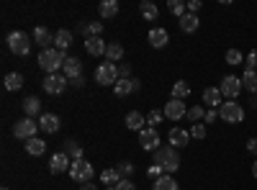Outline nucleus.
Instances as JSON below:
<instances>
[{"mask_svg": "<svg viewBox=\"0 0 257 190\" xmlns=\"http://www.w3.org/2000/svg\"><path fill=\"white\" fill-rule=\"evenodd\" d=\"M155 164L160 167V170L165 175H173L180 170V154L175 146H160V149L155 152Z\"/></svg>", "mask_w": 257, "mask_h": 190, "instance_id": "1", "label": "nucleus"}, {"mask_svg": "<svg viewBox=\"0 0 257 190\" xmlns=\"http://www.w3.org/2000/svg\"><path fill=\"white\" fill-rule=\"evenodd\" d=\"M64 62H67V54L54 49V47L52 49H41V54H39V67L44 70L47 75H57V70L64 67Z\"/></svg>", "mask_w": 257, "mask_h": 190, "instance_id": "2", "label": "nucleus"}, {"mask_svg": "<svg viewBox=\"0 0 257 190\" xmlns=\"http://www.w3.org/2000/svg\"><path fill=\"white\" fill-rule=\"evenodd\" d=\"M219 118L226 121V123H242L244 121V108L242 103H234V100H226L219 105Z\"/></svg>", "mask_w": 257, "mask_h": 190, "instance_id": "3", "label": "nucleus"}, {"mask_svg": "<svg viewBox=\"0 0 257 190\" xmlns=\"http://www.w3.org/2000/svg\"><path fill=\"white\" fill-rule=\"evenodd\" d=\"M8 49L18 57H26L31 52V39L24 31H11L8 34Z\"/></svg>", "mask_w": 257, "mask_h": 190, "instance_id": "4", "label": "nucleus"}, {"mask_svg": "<svg viewBox=\"0 0 257 190\" xmlns=\"http://www.w3.org/2000/svg\"><path fill=\"white\" fill-rule=\"evenodd\" d=\"M95 82L98 85H116L118 82V67L113 62H103L95 67Z\"/></svg>", "mask_w": 257, "mask_h": 190, "instance_id": "5", "label": "nucleus"}, {"mask_svg": "<svg viewBox=\"0 0 257 190\" xmlns=\"http://www.w3.org/2000/svg\"><path fill=\"white\" fill-rule=\"evenodd\" d=\"M36 129H39V123L34 121V118H21V121H16V126H13V136L16 139H24V141H29V139H34L36 136Z\"/></svg>", "mask_w": 257, "mask_h": 190, "instance_id": "6", "label": "nucleus"}, {"mask_svg": "<svg viewBox=\"0 0 257 190\" xmlns=\"http://www.w3.org/2000/svg\"><path fill=\"white\" fill-rule=\"evenodd\" d=\"M70 177H72L75 182H90V180H93V164H90L88 159H77V162H72V167H70Z\"/></svg>", "mask_w": 257, "mask_h": 190, "instance_id": "7", "label": "nucleus"}, {"mask_svg": "<svg viewBox=\"0 0 257 190\" xmlns=\"http://www.w3.org/2000/svg\"><path fill=\"white\" fill-rule=\"evenodd\" d=\"M70 85V80L64 77V75H47L44 77V82H41V88H44V93H49V95H59V93H64V88Z\"/></svg>", "mask_w": 257, "mask_h": 190, "instance_id": "8", "label": "nucleus"}, {"mask_svg": "<svg viewBox=\"0 0 257 190\" xmlns=\"http://www.w3.org/2000/svg\"><path fill=\"white\" fill-rule=\"evenodd\" d=\"M221 95L224 98H229V100H234L239 93H242V77H237V75H226V77H221Z\"/></svg>", "mask_w": 257, "mask_h": 190, "instance_id": "9", "label": "nucleus"}, {"mask_svg": "<svg viewBox=\"0 0 257 190\" xmlns=\"http://www.w3.org/2000/svg\"><path fill=\"white\" fill-rule=\"evenodd\" d=\"M139 144L147 152H157L160 149V131L152 129V126H147L144 131H139Z\"/></svg>", "mask_w": 257, "mask_h": 190, "instance_id": "10", "label": "nucleus"}, {"mask_svg": "<svg viewBox=\"0 0 257 190\" xmlns=\"http://www.w3.org/2000/svg\"><path fill=\"white\" fill-rule=\"evenodd\" d=\"M70 167H72V159L64 154V152H57L52 159H49V172L52 175H62V172H70Z\"/></svg>", "mask_w": 257, "mask_h": 190, "instance_id": "11", "label": "nucleus"}, {"mask_svg": "<svg viewBox=\"0 0 257 190\" xmlns=\"http://www.w3.org/2000/svg\"><path fill=\"white\" fill-rule=\"evenodd\" d=\"M165 118H170V121H180V118H185L188 116V108H185V103L183 100H170V103H165Z\"/></svg>", "mask_w": 257, "mask_h": 190, "instance_id": "12", "label": "nucleus"}, {"mask_svg": "<svg viewBox=\"0 0 257 190\" xmlns=\"http://www.w3.org/2000/svg\"><path fill=\"white\" fill-rule=\"evenodd\" d=\"M142 90V82L139 80H118L116 85H113V93L118 95V98H126V95H132V93H139Z\"/></svg>", "mask_w": 257, "mask_h": 190, "instance_id": "13", "label": "nucleus"}, {"mask_svg": "<svg viewBox=\"0 0 257 190\" xmlns=\"http://www.w3.org/2000/svg\"><path fill=\"white\" fill-rule=\"evenodd\" d=\"M39 129L44 134H57L59 131V118L54 113H41L39 116Z\"/></svg>", "mask_w": 257, "mask_h": 190, "instance_id": "14", "label": "nucleus"}, {"mask_svg": "<svg viewBox=\"0 0 257 190\" xmlns=\"http://www.w3.org/2000/svg\"><path fill=\"white\" fill-rule=\"evenodd\" d=\"M62 72H64V77H67V80L82 77V62H80L77 57H67V62H64Z\"/></svg>", "mask_w": 257, "mask_h": 190, "instance_id": "15", "label": "nucleus"}, {"mask_svg": "<svg viewBox=\"0 0 257 190\" xmlns=\"http://www.w3.org/2000/svg\"><path fill=\"white\" fill-rule=\"evenodd\" d=\"M34 41H36L41 49H52V44H54V34H52L49 29H44V26H39V29H34Z\"/></svg>", "mask_w": 257, "mask_h": 190, "instance_id": "16", "label": "nucleus"}, {"mask_svg": "<svg viewBox=\"0 0 257 190\" xmlns=\"http://www.w3.org/2000/svg\"><path fill=\"white\" fill-rule=\"evenodd\" d=\"M167 139H170V146H175V149L180 146V149H183V146H188V141H190V131H185V129H180V126H175V129L170 131Z\"/></svg>", "mask_w": 257, "mask_h": 190, "instance_id": "17", "label": "nucleus"}, {"mask_svg": "<svg viewBox=\"0 0 257 190\" xmlns=\"http://www.w3.org/2000/svg\"><path fill=\"white\" fill-rule=\"evenodd\" d=\"M126 126L132 131H144L147 129V116H142L139 111H128L126 113Z\"/></svg>", "mask_w": 257, "mask_h": 190, "instance_id": "18", "label": "nucleus"}, {"mask_svg": "<svg viewBox=\"0 0 257 190\" xmlns=\"http://www.w3.org/2000/svg\"><path fill=\"white\" fill-rule=\"evenodd\" d=\"M149 44H152L155 49H165L170 44V34L165 29H152L149 31Z\"/></svg>", "mask_w": 257, "mask_h": 190, "instance_id": "19", "label": "nucleus"}, {"mask_svg": "<svg viewBox=\"0 0 257 190\" xmlns=\"http://www.w3.org/2000/svg\"><path fill=\"white\" fill-rule=\"evenodd\" d=\"M178 26H180V31H183V34H196V31H198V26H201V21H198V16L185 13V16L178 21Z\"/></svg>", "mask_w": 257, "mask_h": 190, "instance_id": "20", "label": "nucleus"}, {"mask_svg": "<svg viewBox=\"0 0 257 190\" xmlns=\"http://www.w3.org/2000/svg\"><path fill=\"white\" fill-rule=\"evenodd\" d=\"M77 31L85 36V41H88V39H95V36H100V34H103V24H100V21H90V24H80V26H77Z\"/></svg>", "mask_w": 257, "mask_h": 190, "instance_id": "21", "label": "nucleus"}, {"mask_svg": "<svg viewBox=\"0 0 257 190\" xmlns=\"http://www.w3.org/2000/svg\"><path fill=\"white\" fill-rule=\"evenodd\" d=\"M85 49H88V54H93V57H105V49H108V44H105L100 36H95V39L85 41Z\"/></svg>", "mask_w": 257, "mask_h": 190, "instance_id": "22", "label": "nucleus"}, {"mask_svg": "<svg viewBox=\"0 0 257 190\" xmlns=\"http://www.w3.org/2000/svg\"><path fill=\"white\" fill-rule=\"evenodd\" d=\"M72 44V31H67V29H59L57 34H54V49H59V52H67V47Z\"/></svg>", "mask_w": 257, "mask_h": 190, "instance_id": "23", "label": "nucleus"}, {"mask_svg": "<svg viewBox=\"0 0 257 190\" xmlns=\"http://www.w3.org/2000/svg\"><path fill=\"white\" fill-rule=\"evenodd\" d=\"M98 13H100V18H116L118 16V0H103V3L98 6Z\"/></svg>", "mask_w": 257, "mask_h": 190, "instance_id": "24", "label": "nucleus"}, {"mask_svg": "<svg viewBox=\"0 0 257 190\" xmlns=\"http://www.w3.org/2000/svg\"><path fill=\"white\" fill-rule=\"evenodd\" d=\"M139 13H142V18H144V21H157L160 8L152 3V0H142V3H139Z\"/></svg>", "mask_w": 257, "mask_h": 190, "instance_id": "25", "label": "nucleus"}, {"mask_svg": "<svg viewBox=\"0 0 257 190\" xmlns=\"http://www.w3.org/2000/svg\"><path fill=\"white\" fill-rule=\"evenodd\" d=\"M64 154H67L72 162H77V159H82V146L75 141V139H67V141H64V149H62Z\"/></svg>", "mask_w": 257, "mask_h": 190, "instance_id": "26", "label": "nucleus"}, {"mask_svg": "<svg viewBox=\"0 0 257 190\" xmlns=\"http://www.w3.org/2000/svg\"><path fill=\"white\" fill-rule=\"evenodd\" d=\"M24 113H26L29 118H34V116L41 113V100H39L36 95H29V98L24 100Z\"/></svg>", "mask_w": 257, "mask_h": 190, "instance_id": "27", "label": "nucleus"}, {"mask_svg": "<svg viewBox=\"0 0 257 190\" xmlns=\"http://www.w3.org/2000/svg\"><path fill=\"white\" fill-rule=\"evenodd\" d=\"M203 103L211 105V108H219L221 105V90L219 88H206L203 90Z\"/></svg>", "mask_w": 257, "mask_h": 190, "instance_id": "28", "label": "nucleus"}, {"mask_svg": "<svg viewBox=\"0 0 257 190\" xmlns=\"http://www.w3.org/2000/svg\"><path fill=\"white\" fill-rule=\"evenodd\" d=\"M26 152L31 154V157H41V154H44L47 152V141H41V139H29L26 141Z\"/></svg>", "mask_w": 257, "mask_h": 190, "instance_id": "29", "label": "nucleus"}, {"mask_svg": "<svg viewBox=\"0 0 257 190\" xmlns=\"http://www.w3.org/2000/svg\"><path fill=\"white\" fill-rule=\"evenodd\" d=\"M123 59V44H118V41H113V44H108V49H105V62H121Z\"/></svg>", "mask_w": 257, "mask_h": 190, "instance_id": "30", "label": "nucleus"}, {"mask_svg": "<svg viewBox=\"0 0 257 190\" xmlns=\"http://www.w3.org/2000/svg\"><path fill=\"white\" fill-rule=\"evenodd\" d=\"M21 88H24V75H21V72H8L6 75V90L16 93Z\"/></svg>", "mask_w": 257, "mask_h": 190, "instance_id": "31", "label": "nucleus"}, {"mask_svg": "<svg viewBox=\"0 0 257 190\" xmlns=\"http://www.w3.org/2000/svg\"><path fill=\"white\" fill-rule=\"evenodd\" d=\"M121 180H123L121 172L113 170V167H111V170H103V172H100V182H103V185H108V187H116Z\"/></svg>", "mask_w": 257, "mask_h": 190, "instance_id": "32", "label": "nucleus"}, {"mask_svg": "<svg viewBox=\"0 0 257 190\" xmlns=\"http://www.w3.org/2000/svg\"><path fill=\"white\" fill-rule=\"evenodd\" d=\"M152 190H180V185H178L173 177H170V175H162V177H157V180H155Z\"/></svg>", "mask_w": 257, "mask_h": 190, "instance_id": "33", "label": "nucleus"}, {"mask_svg": "<svg viewBox=\"0 0 257 190\" xmlns=\"http://www.w3.org/2000/svg\"><path fill=\"white\" fill-rule=\"evenodd\" d=\"M242 88L249 90V93H257V72H254V70H244V75H242Z\"/></svg>", "mask_w": 257, "mask_h": 190, "instance_id": "34", "label": "nucleus"}, {"mask_svg": "<svg viewBox=\"0 0 257 190\" xmlns=\"http://www.w3.org/2000/svg\"><path fill=\"white\" fill-rule=\"evenodd\" d=\"M188 95H190V85L185 80H178L173 85V100H185Z\"/></svg>", "mask_w": 257, "mask_h": 190, "instance_id": "35", "label": "nucleus"}, {"mask_svg": "<svg viewBox=\"0 0 257 190\" xmlns=\"http://www.w3.org/2000/svg\"><path fill=\"white\" fill-rule=\"evenodd\" d=\"M188 121H193V123H201L203 118H206V108L198 103V105H193V108H188V116H185Z\"/></svg>", "mask_w": 257, "mask_h": 190, "instance_id": "36", "label": "nucleus"}, {"mask_svg": "<svg viewBox=\"0 0 257 190\" xmlns=\"http://www.w3.org/2000/svg\"><path fill=\"white\" fill-rule=\"evenodd\" d=\"M167 11L173 13V16H178V18H183V16L188 13V6L183 3V0H170V3H167Z\"/></svg>", "mask_w": 257, "mask_h": 190, "instance_id": "37", "label": "nucleus"}, {"mask_svg": "<svg viewBox=\"0 0 257 190\" xmlns=\"http://www.w3.org/2000/svg\"><path fill=\"white\" fill-rule=\"evenodd\" d=\"M242 52L239 49H229L226 52V65H231V67H237V65H242Z\"/></svg>", "mask_w": 257, "mask_h": 190, "instance_id": "38", "label": "nucleus"}, {"mask_svg": "<svg viewBox=\"0 0 257 190\" xmlns=\"http://www.w3.org/2000/svg\"><path fill=\"white\" fill-rule=\"evenodd\" d=\"M116 170L121 172V177H123V180H128V177L134 175V164H132V162H121V164L116 167Z\"/></svg>", "mask_w": 257, "mask_h": 190, "instance_id": "39", "label": "nucleus"}, {"mask_svg": "<svg viewBox=\"0 0 257 190\" xmlns=\"http://www.w3.org/2000/svg\"><path fill=\"white\" fill-rule=\"evenodd\" d=\"M190 136L206 139V123H193V126H190Z\"/></svg>", "mask_w": 257, "mask_h": 190, "instance_id": "40", "label": "nucleus"}, {"mask_svg": "<svg viewBox=\"0 0 257 190\" xmlns=\"http://www.w3.org/2000/svg\"><path fill=\"white\" fill-rule=\"evenodd\" d=\"M244 65H247V70H254V72H257V49H252V52L247 54Z\"/></svg>", "mask_w": 257, "mask_h": 190, "instance_id": "41", "label": "nucleus"}, {"mask_svg": "<svg viewBox=\"0 0 257 190\" xmlns=\"http://www.w3.org/2000/svg\"><path fill=\"white\" fill-rule=\"evenodd\" d=\"M162 118H165V113H160V111H152V113L147 116V123L155 129V123H162Z\"/></svg>", "mask_w": 257, "mask_h": 190, "instance_id": "42", "label": "nucleus"}, {"mask_svg": "<svg viewBox=\"0 0 257 190\" xmlns=\"http://www.w3.org/2000/svg\"><path fill=\"white\" fill-rule=\"evenodd\" d=\"M206 123H213V121H219V108H208L206 111V118H203Z\"/></svg>", "mask_w": 257, "mask_h": 190, "instance_id": "43", "label": "nucleus"}, {"mask_svg": "<svg viewBox=\"0 0 257 190\" xmlns=\"http://www.w3.org/2000/svg\"><path fill=\"white\" fill-rule=\"evenodd\" d=\"M116 190H137V185H134L132 180H121V182L116 185Z\"/></svg>", "mask_w": 257, "mask_h": 190, "instance_id": "44", "label": "nucleus"}, {"mask_svg": "<svg viewBox=\"0 0 257 190\" xmlns=\"http://www.w3.org/2000/svg\"><path fill=\"white\" fill-rule=\"evenodd\" d=\"M198 11H201V0H190V3H188V13L196 16Z\"/></svg>", "mask_w": 257, "mask_h": 190, "instance_id": "45", "label": "nucleus"}, {"mask_svg": "<svg viewBox=\"0 0 257 190\" xmlns=\"http://www.w3.org/2000/svg\"><path fill=\"white\" fill-rule=\"evenodd\" d=\"M70 85H72V88H82V85H85V77H75V80H70Z\"/></svg>", "mask_w": 257, "mask_h": 190, "instance_id": "46", "label": "nucleus"}, {"mask_svg": "<svg viewBox=\"0 0 257 190\" xmlns=\"http://www.w3.org/2000/svg\"><path fill=\"white\" fill-rule=\"evenodd\" d=\"M247 149H249L252 154H257V139H249V141H247Z\"/></svg>", "mask_w": 257, "mask_h": 190, "instance_id": "47", "label": "nucleus"}, {"mask_svg": "<svg viewBox=\"0 0 257 190\" xmlns=\"http://www.w3.org/2000/svg\"><path fill=\"white\" fill-rule=\"evenodd\" d=\"M149 175H152V177H162V170H160V167L155 164V167H152V170H149Z\"/></svg>", "mask_w": 257, "mask_h": 190, "instance_id": "48", "label": "nucleus"}, {"mask_svg": "<svg viewBox=\"0 0 257 190\" xmlns=\"http://www.w3.org/2000/svg\"><path fill=\"white\" fill-rule=\"evenodd\" d=\"M80 190H98V187H95V185H90V182H85V185H82Z\"/></svg>", "mask_w": 257, "mask_h": 190, "instance_id": "49", "label": "nucleus"}, {"mask_svg": "<svg viewBox=\"0 0 257 190\" xmlns=\"http://www.w3.org/2000/svg\"><path fill=\"white\" fill-rule=\"evenodd\" d=\"M252 175H254V180H257V159H254V164H252Z\"/></svg>", "mask_w": 257, "mask_h": 190, "instance_id": "50", "label": "nucleus"}, {"mask_svg": "<svg viewBox=\"0 0 257 190\" xmlns=\"http://www.w3.org/2000/svg\"><path fill=\"white\" fill-rule=\"evenodd\" d=\"M249 105H252V108H257V98H252V100H249Z\"/></svg>", "mask_w": 257, "mask_h": 190, "instance_id": "51", "label": "nucleus"}, {"mask_svg": "<svg viewBox=\"0 0 257 190\" xmlns=\"http://www.w3.org/2000/svg\"><path fill=\"white\" fill-rule=\"evenodd\" d=\"M3 190H8V187H3Z\"/></svg>", "mask_w": 257, "mask_h": 190, "instance_id": "52", "label": "nucleus"}]
</instances>
